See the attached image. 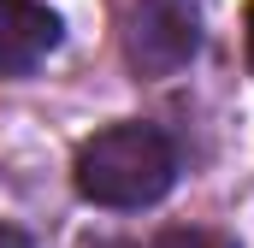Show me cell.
<instances>
[{"instance_id":"cell-3","label":"cell","mask_w":254,"mask_h":248,"mask_svg":"<svg viewBox=\"0 0 254 248\" xmlns=\"http://www.w3.org/2000/svg\"><path fill=\"white\" fill-rule=\"evenodd\" d=\"M65 24L42 0H0V77H24L60 48Z\"/></svg>"},{"instance_id":"cell-2","label":"cell","mask_w":254,"mask_h":248,"mask_svg":"<svg viewBox=\"0 0 254 248\" xmlns=\"http://www.w3.org/2000/svg\"><path fill=\"white\" fill-rule=\"evenodd\" d=\"M125 54L142 77H178L201 54V0H136Z\"/></svg>"},{"instance_id":"cell-4","label":"cell","mask_w":254,"mask_h":248,"mask_svg":"<svg viewBox=\"0 0 254 248\" xmlns=\"http://www.w3.org/2000/svg\"><path fill=\"white\" fill-rule=\"evenodd\" d=\"M130 248H136V243H130ZM142 248H231V243L201 237V231H166V237H154V243H142Z\"/></svg>"},{"instance_id":"cell-1","label":"cell","mask_w":254,"mask_h":248,"mask_svg":"<svg viewBox=\"0 0 254 248\" xmlns=\"http://www.w3.org/2000/svg\"><path fill=\"white\" fill-rule=\"evenodd\" d=\"M77 195L95 207H154L178 184V148L154 124H113L77 148Z\"/></svg>"},{"instance_id":"cell-5","label":"cell","mask_w":254,"mask_h":248,"mask_svg":"<svg viewBox=\"0 0 254 248\" xmlns=\"http://www.w3.org/2000/svg\"><path fill=\"white\" fill-rule=\"evenodd\" d=\"M243 30H249V65H254V0H249V18H243Z\"/></svg>"}]
</instances>
